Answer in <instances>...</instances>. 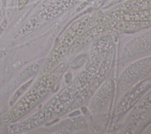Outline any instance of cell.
<instances>
[{"label": "cell", "instance_id": "cell-1", "mask_svg": "<svg viewBox=\"0 0 151 134\" xmlns=\"http://www.w3.org/2000/svg\"><path fill=\"white\" fill-rule=\"evenodd\" d=\"M59 76L51 73L41 78L30 92L0 121V126L19 119L38 104L50 92L57 81Z\"/></svg>", "mask_w": 151, "mask_h": 134}, {"label": "cell", "instance_id": "cell-2", "mask_svg": "<svg viewBox=\"0 0 151 134\" xmlns=\"http://www.w3.org/2000/svg\"><path fill=\"white\" fill-rule=\"evenodd\" d=\"M150 25L147 21H135L123 20H115L107 23L100 24L90 29L80 37L70 49L73 53L82 46L89 43L92 40L100 36L116 31H126L138 29Z\"/></svg>", "mask_w": 151, "mask_h": 134}, {"label": "cell", "instance_id": "cell-3", "mask_svg": "<svg viewBox=\"0 0 151 134\" xmlns=\"http://www.w3.org/2000/svg\"><path fill=\"white\" fill-rule=\"evenodd\" d=\"M89 17H86L74 23L66 32L49 56L43 68L44 73H49L57 67L60 60L68 52L80 35L90 24Z\"/></svg>", "mask_w": 151, "mask_h": 134}, {"label": "cell", "instance_id": "cell-4", "mask_svg": "<svg viewBox=\"0 0 151 134\" xmlns=\"http://www.w3.org/2000/svg\"><path fill=\"white\" fill-rule=\"evenodd\" d=\"M112 60L113 54L110 50L108 57L104 59L102 61V64L100 66L98 70V73L96 75H95L93 79L92 78L90 82L87 85V86L79 93L69 108L74 109L77 106H79L81 104H83L88 99H89V97L96 90L98 86L100 85V83L109 74L110 70V69L112 66Z\"/></svg>", "mask_w": 151, "mask_h": 134}, {"label": "cell", "instance_id": "cell-5", "mask_svg": "<svg viewBox=\"0 0 151 134\" xmlns=\"http://www.w3.org/2000/svg\"><path fill=\"white\" fill-rule=\"evenodd\" d=\"M149 8H151V0H130L105 12L94 21L92 24L97 26L106 21L116 20L128 13Z\"/></svg>", "mask_w": 151, "mask_h": 134}, {"label": "cell", "instance_id": "cell-6", "mask_svg": "<svg viewBox=\"0 0 151 134\" xmlns=\"http://www.w3.org/2000/svg\"><path fill=\"white\" fill-rule=\"evenodd\" d=\"M151 88V77L142 82L135 88H133L129 94H128L117 107L114 114V118H119L123 114L126 113L134 104L140 99V97Z\"/></svg>", "mask_w": 151, "mask_h": 134}, {"label": "cell", "instance_id": "cell-7", "mask_svg": "<svg viewBox=\"0 0 151 134\" xmlns=\"http://www.w3.org/2000/svg\"><path fill=\"white\" fill-rule=\"evenodd\" d=\"M117 19L128 21L151 22V8L128 13L122 15Z\"/></svg>", "mask_w": 151, "mask_h": 134}, {"label": "cell", "instance_id": "cell-8", "mask_svg": "<svg viewBox=\"0 0 151 134\" xmlns=\"http://www.w3.org/2000/svg\"><path fill=\"white\" fill-rule=\"evenodd\" d=\"M29 0H19L18 1V8L19 10H21L24 7L26 6V5L28 3Z\"/></svg>", "mask_w": 151, "mask_h": 134}]
</instances>
